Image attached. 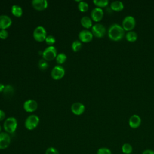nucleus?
Listing matches in <instances>:
<instances>
[{
  "mask_svg": "<svg viewBox=\"0 0 154 154\" xmlns=\"http://www.w3.org/2000/svg\"><path fill=\"white\" fill-rule=\"evenodd\" d=\"M108 35L109 38L113 41H119L125 35V30L122 26L118 23L112 24L108 29Z\"/></svg>",
  "mask_w": 154,
  "mask_h": 154,
  "instance_id": "f257e3e1",
  "label": "nucleus"
},
{
  "mask_svg": "<svg viewBox=\"0 0 154 154\" xmlns=\"http://www.w3.org/2000/svg\"><path fill=\"white\" fill-rule=\"evenodd\" d=\"M5 132L9 134L14 133L17 127V121L14 117H9L5 119L3 125Z\"/></svg>",
  "mask_w": 154,
  "mask_h": 154,
  "instance_id": "f03ea898",
  "label": "nucleus"
},
{
  "mask_svg": "<svg viewBox=\"0 0 154 154\" xmlns=\"http://www.w3.org/2000/svg\"><path fill=\"white\" fill-rule=\"evenodd\" d=\"M40 122L39 117L35 114L29 115L26 117L25 121V127L28 130H33L37 128Z\"/></svg>",
  "mask_w": 154,
  "mask_h": 154,
  "instance_id": "7ed1b4c3",
  "label": "nucleus"
},
{
  "mask_svg": "<svg viewBox=\"0 0 154 154\" xmlns=\"http://www.w3.org/2000/svg\"><path fill=\"white\" fill-rule=\"evenodd\" d=\"M57 55V51L55 46H49L42 52V57L45 60L49 61L54 60Z\"/></svg>",
  "mask_w": 154,
  "mask_h": 154,
  "instance_id": "20e7f679",
  "label": "nucleus"
},
{
  "mask_svg": "<svg viewBox=\"0 0 154 154\" xmlns=\"http://www.w3.org/2000/svg\"><path fill=\"white\" fill-rule=\"evenodd\" d=\"M33 38L38 42H42L45 40L47 37L46 29L42 26H37L33 31Z\"/></svg>",
  "mask_w": 154,
  "mask_h": 154,
  "instance_id": "39448f33",
  "label": "nucleus"
},
{
  "mask_svg": "<svg viewBox=\"0 0 154 154\" xmlns=\"http://www.w3.org/2000/svg\"><path fill=\"white\" fill-rule=\"evenodd\" d=\"M136 21L134 16H126L122 21V27L125 31H132L135 26Z\"/></svg>",
  "mask_w": 154,
  "mask_h": 154,
  "instance_id": "423d86ee",
  "label": "nucleus"
},
{
  "mask_svg": "<svg viewBox=\"0 0 154 154\" xmlns=\"http://www.w3.org/2000/svg\"><path fill=\"white\" fill-rule=\"evenodd\" d=\"M91 32L93 36L97 38H102L105 34L106 28L103 25L97 23L91 27Z\"/></svg>",
  "mask_w": 154,
  "mask_h": 154,
  "instance_id": "0eeeda50",
  "label": "nucleus"
},
{
  "mask_svg": "<svg viewBox=\"0 0 154 154\" xmlns=\"http://www.w3.org/2000/svg\"><path fill=\"white\" fill-rule=\"evenodd\" d=\"M65 75V70L61 65H57L53 67L51 72V76L55 80L61 79Z\"/></svg>",
  "mask_w": 154,
  "mask_h": 154,
  "instance_id": "6e6552de",
  "label": "nucleus"
},
{
  "mask_svg": "<svg viewBox=\"0 0 154 154\" xmlns=\"http://www.w3.org/2000/svg\"><path fill=\"white\" fill-rule=\"evenodd\" d=\"M23 108L27 112H33L37 109L38 103L34 99H28L24 102Z\"/></svg>",
  "mask_w": 154,
  "mask_h": 154,
  "instance_id": "1a4fd4ad",
  "label": "nucleus"
},
{
  "mask_svg": "<svg viewBox=\"0 0 154 154\" xmlns=\"http://www.w3.org/2000/svg\"><path fill=\"white\" fill-rule=\"evenodd\" d=\"M93 35L91 31L88 29H83L78 34V38L80 42L83 43H88L93 39Z\"/></svg>",
  "mask_w": 154,
  "mask_h": 154,
  "instance_id": "9d476101",
  "label": "nucleus"
},
{
  "mask_svg": "<svg viewBox=\"0 0 154 154\" xmlns=\"http://www.w3.org/2000/svg\"><path fill=\"white\" fill-rule=\"evenodd\" d=\"M11 142V138L7 132L0 133V150L7 149Z\"/></svg>",
  "mask_w": 154,
  "mask_h": 154,
  "instance_id": "9b49d317",
  "label": "nucleus"
},
{
  "mask_svg": "<svg viewBox=\"0 0 154 154\" xmlns=\"http://www.w3.org/2000/svg\"><path fill=\"white\" fill-rule=\"evenodd\" d=\"M91 19L94 22L100 21L103 17V11L101 8L95 7L91 11Z\"/></svg>",
  "mask_w": 154,
  "mask_h": 154,
  "instance_id": "f8f14e48",
  "label": "nucleus"
},
{
  "mask_svg": "<svg viewBox=\"0 0 154 154\" xmlns=\"http://www.w3.org/2000/svg\"><path fill=\"white\" fill-rule=\"evenodd\" d=\"M71 111L72 113L76 116L82 114L85 109L84 105L81 102H75L71 105Z\"/></svg>",
  "mask_w": 154,
  "mask_h": 154,
  "instance_id": "ddd939ff",
  "label": "nucleus"
},
{
  "mask_svg": "<svg viewBox=\"0 0 154 154\" xmlns=\"http://www.w3.org/2000/svg\"><path fill=\"white\" fill-rule=\"evenodd\" d=\"M31 4L32 7L37 11H43L48 6V2L46 0H32Z\"/></svg>",
  "mask_w": 154,
  "mask_h": 154,
  "instance_id": "4468645a",
  "label": "nucleus"
},
{
  "mask_svg": "<svg viewBox=\"0 0 154 154\" xmlns=\"http://www.w3.org/2000/svg\"><path fill=\"white\" fill-rule=\"evenodd\" d=\"M12 24L11 19L7 15H0V30L6 29Z\"/></svg>",
  "mask_w": 154,
  "mask_h": 154,
  "instance_id": "2eb2a0df",
  "label": "nucleus"
},
{
  "mask_svg": "<svg viewBox=\"0 0 154 154\" xmlns=\"http://www.w3.org/2000/svg\"><path fill=\"white\" fill-rule=\"evenodd\" d=\"M141 123V119L140 117L137 114L132 115L129 119V125L131 128L135 129L138 128Z\"/></svg>",
  "mask_w": 154,
  "mask_h": 154,
  "instance_id": "dca6fc26",
  "label": "nucleus"
},
{
  "mask_svg": "<svg viewBox=\"0 0 154 154\" xmlns=\"http://www.w3.org/2000/svg\"><path fill=\"white\" fill-rule=\"evenodd\" d=\"M81 25L86 28V29H89L93 26V23H92V20L90 17L88 16H83L80 20Z\"/></svg>",
  "mask_w": 154,
  "mask_h": 154,
  "instance_id": "f3484780",
  "label": "nucleus"
},
{
  "mask_svg": "<svg viewBox=\"0 0 154 154\" xmlns=\"http://www.w3.org/2000/svg\"><path fill=\"white\" fill-rule=\"evenodd\" d=\"M11 12L14 16L17 17H20L23 14V10L22 7L16 4H14L11 7Z\"/></svg>",
  "mask_w": 154,
  "mask_h": 154,
  "instance_id": "a211bd4d",
  "label": "nucleus"
},
{
  "mask_svg": "<svg viewBox=\"0 0 154 154\" xmlns=\"http://www.w3.org/2000/svg\"><path fill=\"white\" fill-rule=\"evenodd\" d=\"M110 7L113 11H120L123 9L124 5L120 1H114L111 3Z\"/></svg>",
  "mask_w": 154,
  "mask_h": 154,
  "instance_id": "6ab92c4d",
  "label": "nucleus"
},
{
  "mask_svg": "<svg viewBox=\"0 0 154 154\" xmlns=\"http://www.w3.org/2000/svg\"><path fill=\"white\" fill-rule=\"evenodd\" d=\"M2 93L4 95V96H5L7 97H10L13 96L14 94V87L11 85H10V84L6 85L5 86L4 90Z\"/></svg>",
  "mask_w": 154,
  "mask_h": 154,
  "instance_id": "aec40b11",
  "label": "nucleus"
},
{
  "mask_svg": "<svg viewBox=\"0 0 154 154\" xmlns=\"http://www.w3.org/2000/svg\"><path fill=\"white\" fill-rule=\"evenodd\" d=\"M125 37L128 41L130 42H134L137 40L138 38V35L136 32L134 31H130L126 34Z\"/></svg>",
  "mask_w": 154,
  "mask_h": 154,
  "instance_id": "412c9836",
  "label": "nucleus"
},
{
  "mask_svg": "<svg viewBox=\"0 0 154 154\" xmlns=\"http://www.w3.org/2000/svg\"><path fill=\"white\" fill-rule=\"evenodd\" d=\"M66 60H67V55L63 52L57 54L55 58L56 62L57 63V64H58V65H61L63 64L66 61Z\"/></svg>",
  "mask_w": 154,
  "mask_h": 154,
  "instance_id": "4be33fe9",
  "label": "nucleus"
},
{
  "mask_svg": "<svg viewBox=\"0 0 154 154\" xmlns=\"http://www.w3.org/2000/svg\"><path fill=\"white\" fill-rule=\"evenodd\" d=\"M78 8L81 12H86L88 10L89 6L87 2L83 1H80L78 4Z\"/></svg>",
  "mask_w": 154,
  "mask_h": 154,
  "instance_id": "5701e85b",
  "label": "nucleus"
},
{
  "mask_svg": "<svg viewBox=\"0 0 154 154\" xmlns=\"http://www.w3.org/2000/svg\"><path fill=\"white\" fill-rule=\"evenodd\" d=\"M82 42L78 40L73 41V43H72V49L75 52L79 51L82 48Z\"/></svg>",
  "mask_w": 154,
  "mask_h": 154,
  "instance_id": "b1692460",
  "label": "nucleus"
},
{
  "mask_svg": "<svg viewBox=\"0 0 154 154\" xmlns=\"http://www.w3.org/2000/svg\"><path fill=\"white\" fill-rule=\"evenodd\" d=\"M132 150V146L129 143H125L122 146V151L124 154H131Z\"/></svg>",
  "mask_w": 154,
  "mask_h": 154,
  "instance_id": "393cba45",
  "label": "nucleus"
},
{
  "mask_svg": "<svg viewBox=\"0 0 154 154\" xmlns=\"http://www.w3.org/2000/svg\"><path fill=\"white\" fill-rule=\"evenodd\" d=\"M93 2L97 7L99 8L105 7L109 4V1L108 0H94Z\"/></svg>",
  "mask_w": 154,
  "mask_h": 154,
  "instance_id": "a878e982",
  "label": "nucleus"
},
{
  "mask_svg": "<svg viewBox=\"0 0 154 154\" xmlns=\"http://www.w3.org/2000/svg\"><path fill=\"white\" fill-rule=\"evenodd\" d=\"M38 66L39 69L41 70H45L48 69L49 65H48V63L47 61L45 60L44 59H40L38 61Z\"/></svg>",
  "mask_w": 154,
  "mask_h": 154,
  "instance_id": "bb28decb",
  "label": "nucleus"
},
{
  "mask_svg": "<svg viewBox=\"0 0 154 154\" xmlns=\"http://www.w3.org/2000/svg\"><path fill=\"white\" fill-rule=\"evenodd\" d=\"M45 41L47 45H48L49 46H53V45L55 43L56 40H55V38L53 35H47Z\"/></svg>",
  "mask_w": 154,
  "mask_h": 154,
  "instance_id": "cd10ccee",
  "label": "nucleus"
},
{
  "mask_svg": "<svg viewBox=\"0 0 154 154\" xmlns=\"http://www.w3.org/2000/svg\"><path fill=\"white\" fill-rule=\"evenodd\" d=\"M97 154H112L110 149L106 147L99 148L97 151Z\"/></svg>",
  "mask_w": 154,
  "mask_h": 154,
  "instance_id": "c85d7f7f",
  "label": "nucleus"
},
{
  "mask_svg": "<svg viewBox=\"0 0 154 154\" xmlns=\"http://www.w3.org/2000/svg\"><path fill=\"white\" fill-rule=\"evenodd\" d=\"M45 154H60V153L58 150L55 147H49L46 149L45 152Z\"/></svg>",
  "mask_w": 154,
  "mask_h": 154,
  "instance_id": "c756f323",
  "label": "nucleus"
},
{
  "mask_svg": "<svg viewBox=\"0 0 154 154\" xmlns=\"http://www.w3.org/2000/svg\"><path fill=\"white\" fill-rule=\"evenodd\" d=\"M8 36V32L6 29L0 30V38L2 40H5Z\"/></svg>",
  "mask_w": 154,
  "mask_h": 154,
  "instance_id": "7c9ffc66",
  "label": "nucleus"
},
{
  "mask_svg": "<svg viewBox=\"0 0 154 154\" xmlns=\"http://www.w3.org/2000/svg\"><path fill=\"white\" fill-rule=\"evenodd\" d=\"M5 117V112L2 110V109H0V122L3 120Z\"/></svg>",
  "mask_w": 154,
  "mask_h": 154,
  "instance_id": "2f4dec72",
  "label": "nucleus"
},
{
  "mask_svg": "<svg viewBox=\"0 0 154 154\" xmlns=\"http://www.w3.org/2000/svg\"><path fill=\"white\" fill-rule=\"evenodd\" d=\"M142 154H154V150L151 149H146L143 152Z\"/></svg>",
  "mask_w": 154,
  "mask_h": 154,
  "instance_id": "473e14b6",
  "label": "nucleus"
},
{
  "mask_svg": "<svg viewBox=\"0 0 154 154\" xmlns=\"http://www.w3.org/2000/svg\"><path fill=\"white\" fill-rule=\"evenodd\" d=\"M5 85L4 84H3L0 82V93H2L3 92V91L4 90V88H5Z\"/></svg>",
  "mask_w": 154,
  "mask_h": 154,
  "instance_id": "72a5a7b5",
  "label": "nucleus"
},
{
  "mask_svg": "<svg viewBox=\"0 0 154 154\" xmlns=\"http://www.w3.org/2000/svg\"><path fill=\"white\" fill-rule=\"evenodd\" d=\"M1 126L0 125V133H1Z\"/></svg>",
  "mask_w": 154,
  "mask_h": 154,
  "instance_id": "f704fd0d",
  "label": "nucleus"
}]
</instances>
